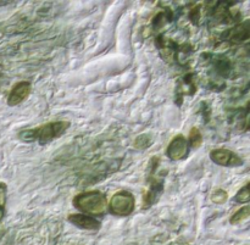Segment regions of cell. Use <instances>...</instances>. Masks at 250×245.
Wrapping results in <instances>:
<instances>
[{"instance_id":"6da1fadb","label":"cell","mask_w":250,"mask_h":245,"mask_svg":"<svg viewBox=\"0 0 250 245\" xmlns=\"http://www.w3.org/2000/svg\"><path fill=\"white\" fill-rule=\"evenodd\" d=\"M68 127H70V122L54 121L46 124H42L36 128L22 131L19 137L24 142H38L41 144H46L62 136L67 131Z\"/></svg>"},{"instance_id":"7a4b0ae2","label":"cell","mask_w":250,"mask_h":245,"mask_svg":"<svg viewBox=\"0 0 250 245\" xmlns=\"http://www.w3.org/2000/svg\"><path fill=\"white\" fill-rule=\"evenodd\" d=\"M73 205L83 214L102 216L107 209V200L105 194H103L102 192L92 190V192H84L76 195L73 199Z\"/></svg>"},{"instance_id":"3957f363","label":"cell","mask_w":250,"mask_h":245,"mask_svg":"<svg viewBox=\"0 0 250 245\" xmlns=\"http://www.w3.org/2000/svg\"><path fill=\"white\" fill-rule=\"evenodd\" d=\"M134 206H136V200H134L133 194L127 190L117 192L111 198L109 204L110 212L119 217H126L131 215L133 212Z\"/></svg>"},{"instance_id":"277c9868","label":"cell","mask_w":250,"mask_h":245,"mask_svg":"<svg viewBox=\"0 0 250 245\" xmlns=\"http://www.w3.org/2000/svg\"><path fill=\"white\" fill-rule=\"evenodd\" d=\"M210 159L214 161L215 163L220 166H225V167H238V166L243 165V160L229 149H215L210 153Z\"/></svg>"},{"instance_id":"5b68a950","label":"cell","mask_w":250,"mask_h":245,"mask_svg":"<svg viewBox=\"0 0 250 245\" xmlns=\"http://www.w3.org/2000/svg\"><path fill=\"white\" fill-rule=\"evenodd\" d=\"M188 153L187 139L183 136H176L167 146V156L171 160H181Z\"/></svg>"},{"instance_id":"8992f818","label":"cell","mask_w":250,"mask_h":245,"mask_svg":"<svg viewBox=\"0 0 250 245\" xmlns=\"http://www.w3.org/2000/svg\"><path fill=\"white\" fill-rule=\"evenodd\" d=\"M31 92V84L28 82H19L14 85V88L10 92L9 98H7V104L10 106L19 105L26 99Z\"/></svg>"},{"instance_id":"52a82bcc","label":"cell","mask_w":250,"mask_h":245,"mask_svg":"<svg viewBox=\"0 0 250 245\" xmlns=\"http://www.w3.org/2000/svg\"><path fill=\"white\" fill-rule=\"evenodd\" d=\"M68 221L72 225H75L76 227L82 229H90V231H94L100 227V222L98 220H95L94 217H90L88 215H82V214H73L68 216Z\"/></svg>"},{"instance_id":"ba28073f","label":"cell","mask_w":250,"mask_h":245,"mask_svg":"<svg viewBox=\"0 0 250 245\" xmlns=\"http://www.w3.org/2000/svg\"><path fill=\"white\" fill-rule=\"evenodd\" d=\"M188 142H189L190 146H192L193 149H198L203 144V136L197 127H193V128L190 129Z\"/></svg>"},{"instance_id":"9c48e42d","label":"cell","mask_w":250,"mask_h":245,"mask_svg":"<svg viewBox=\"0 0 250 245\" xmlns=\"http://www.w3.org/2000/svg\"><path fill=\"white\" fill-rule=\"evenodd\" d=\"M249 211H250L249 206H244L242 207V209H239L238 211L231 217V224L238 225V224H242L243 221H246V220L249 217Z\"/></svg>"},{"instance_id":"30bf717a","label":"cell","mask_w":250,"mask_h":245,"mask_svg":"<svg viewBox=\"0 0 250 245\" xmlns=\"http://www.w3.org/2000/svg\"><path fill=\"white\" fill-rule=\"evenodd\" d=\"M234 200H236L237 203H241V204L249 202L250 200V184L249 183H247L246 187H243L238 193H237L236 197H234Z\"/></svg>"},{"instance_id":"8fae6325","label":"cell","mask_w":250,"mask_h":245,"mask_svg":"<svg viewBox=\"0 0 250 245\" xmlns=\"http://www.w3.org/2000/svg\"><path fill=\"white\" fill-rule=\"evenodd\" d=\"M227 199H229V194L224 189H216L211 194V200L216 204H225Z\"/></svg>"},{"instance_id":"7c38bea8","label":"cell","mask_w":250,"mask_h":245,"mask_svg":"<svg viewBox=\"0 0 250 245\" xmlns=\"http://www.w3.org/2000/svg\"><path fill=\"white\" fill-rule=\"evenodd\" d=\"M5 204H6V185L0 183V221L4 217Z\"/></svg>"},{"instance_id":"4fadbf2b","label":"cell","mask_w":250,"mask_h":245,"mask_svg":"<svg viewBox=\"0 0 250 245\" xmlns=\"http://www.w3.org/2000/svg\"><path fill=\"white\" fill-rule=\"evenodd\" d=\"M150 144H151L150 136H148V134H142V136H139L138 138L136 139V143H134V145L139 149H146V148H148Z\"/></svg>"}]
</instances>
